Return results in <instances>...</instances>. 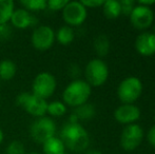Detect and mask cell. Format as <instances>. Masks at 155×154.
Returning a JSON list of instances; mask_svg holds the SVG:
<instances>
[{"label": "cell", "mask_w": 155, "mask_h": 154, "mask_svg": "<svg viewBox=\"0 0 155 154\" xmlns=\"http://www.w3.org/2000/svg\"><path fill=\"white\" fill-rule=\"evenodd\" d=\"M59 138L63 142L65 148L73 152H82L90 144V136L87 130L80 123L69 121L62 127Z\"/></svg>", "instance_id": "cell-1"}, {"label": "cell", "mask_w": 155, "mask_h": 154, "mask_svg": "<svg viewBox=\"0 0 155 154\" xmlns=\"http://www.w3.org/2000/svg\"><path fill=\"white\" fill-rule=\"evenodd\" d=\"M92 93V87L84 79H74L62 92V101L65 106L77 108L88 103Z\"/></svg>", "instance_id": "cell-2"}, {"label": "cell", "mask_w": 155, "mask_h": 154, "mask_svg": "<svg viewBox=\"0 0 155 154\" xmlns=\"http://www.w3.org/2000/svg\"><path fill=\"white\" fill-rule=\"evenodd\" d=\"M56 123L50 116L36 118L30 126V136L37 144L42 145L48 139L56 136Z\"/></svg>", "instance_id": "cell-3"}, {"label": "cell", "mask_w": 155, "mask_h": 154, "mask_svg": "<svg viewBox=\"0 0 155 154\" xmlns=\"http://www.w3.org/2000/svg\"><path fill=\"white\" fill-rule=\"evenodd\" d=\"M143 93V82L136 76H128L120 81L117 88V96L123 103H133Z\"/></svg>", "instance_id": "cell-4"}, {"label": "cell", "mask_w": 155, "mask_h": 154, "mask_svg": "<svg viewBox=\"0 0 155 154\" xmlns=\"http://www.w3.org/2000/svg\"><path fill=\"white\" fill-rule=\"evenodd\" d=\"M86 81L91 87H100L108 80L109 68L108 64L99 58L91 59L84 69Z\"/></svg>", "instance_id": "cell-5"}, {"label": "cell", "mask_w": 155, "mask_h": 154, "mask_svg": "<svg viewBox=\"0 0 155 154\" xmlns=\"http://www.w3.org/2000/svg\"><path fill=\"white\" fill-rule=\"evenodd\" d=\"M57 87L56 78L50 72H40L32 82V94L47 100L54 94Z\"/></svg>", "instance_id": "cell-6"}, {"label": "cell", "mask_w": 155, "mask_h": 154, "mask_svg": "<svg viewBox=\"0 0 155 154\" xmlns=\"http://www.w3.org/2000/svg\"><path fill=\"white\" fill-rule=\"evenodd\" d=\"M55 42V31L50 25H38L31 36L32 47L39 52H45L53 47Z\"/></svg>", "instance_id": "cell-7"}, {"label": "cell", "mask_w": 155, "mask_h": 154, "mask_svg": "<svg viewBox=\"0 0 155 154\" xmlns=\"http://www.w3.org/2000/svg\"><path fill=\"white\" fill-rule=\"evenodd\" d=\"M61 12L64 22L71 28L81 25L88 16V8L81 1H68Z\"/></svg>", "instance_id": "cell-8"}, {"label": "cell", "mask_w": 155, "mask_h": 154, "mask_svg": "<svg viewBox=\"0 0 155 154\" xmlns=\"http://www.w3.org/2000/svg\"><path fill=\"white\" fill-rule=\"evenodd\" d=\"M143 130L137 123L128 125L120 134V146L126 151H133L141 144L143 139Z\"/></svg>", "instance_id": "cell-9"}, {"label": "cell", "mask_w": 155, "mask_h": 154, "mask_svg": "<svg viewBox=\"0 0 155 154\" xmlns=\"http://www.w3.org/2000/svg\"><path fill=\"white\" fill-rule=\"evenodd\" d=\"M130 21L137 30H146L152 25L154 21V13L151 8L136 4L130 14Z\"/></svg>", "instance_id": "cell-10"}, {"label": "cell", "mask_w": 155, "mask_h": 154, "mask_svg": "<svg viewBox=\"0 0 155 154\" xmlns=\"http://www.w3.org/2000/svg\"><path fill=\"white\" fill-rule=\"evenodd\" d=\"M140 117V109L134 103H123L114 111V118L121 125H132Z\"/></svg>", "instance_id": "cell-11"}, {"label": "cell", "mask_w": 155, "mask_h": 154, "mask_svg": "<svg viewBox=\"0 0 155 154\" xmlns=\"http://www.w3.org/2000/svg\"><path fill=\"white\" fill-rule=\"evenodd\" d=\"M11 25L16 29L25 30L28 28L35 27L38 23V19L32 14L31 12L27 11L25 8H15L11 17Z\"/></svg>", "instance_id": "cell-12"}, {"label": "cell", "mask_w": 155, "mask_h": 154, "mask_svg": "<svg viewBox=\"0 0 155 154\" xmlns=\"http://www.w3.org/2000/svg\"><path fill=\"white\" fill-rule=\"evenodd\" d=\"M135 50L141 56L155 54V35L151 32H143L135 39Z\"/></svg>", "instance_id": "cell-13"}, {"label": "cell", "mask_w": 155, "mask_h": 154, "mask_svg": "<svg viewBox=\"0 0 155 154\" xmlns=\"http://www.w3.org/2000/svg\"><path fill=\"white\" fill-rule=\"evenodd\" d=\"M23 110L27 113H29L30 115L36 117V118L47 116L48 101L38 96H35L34 94H31L29 100L27 101L25 106L23 107Z\"/></svg>", "instance_id": "cell-14"}, {"label": "cell", "mask_w": 155, "mask_h": 154, "mask_svg": "<svg viewBox=\"0 0 155 154\" xmlns=\"http://www.w3.org/2000/svg\"><path fill=\"white\" fill-rule=\"evenodd\" d=\"M72 115L76 118V120L80 123V121L91 120L96 114V109L92 103H86L84 105L79 106L77 108H74V111L72 112Z\"/></svg>", "instance_id": "cell-15"}, {"label": "cell", "mask_w": 155, "mask_h": 154, "mask_svg": "<svg viewBox=\"0 0 155 154\" xmlns=\"http://www.w3.org/2000/svg\"><path fill=\"white\" fill-rule=\"evenodd\" d=\"M65 146L57 136L48 139L42 144V151L45 154H65Z\"/></svg>", "instance_id": "cell-16"}, {"label": "cell", "mask_w": 155, "mask_h": 154, "mask_svg": "<svg viewBox=\"0 0 155 154\" xmlns=\"http://www.w3.org/2000/svg\"><path fill=\"white\" fill-rule=\"evenodd\" d=\"M75 38V32L73 28L69 25H62L55 32V40L61 45H69Z\"/></svg>", "instance_id": "cell-17"}, {"label": "cell", "mask_w": 155, "mask_h": 154, "mask_svg": "<svg viewBox=\"0 0 155 154\" xmlns=\"http://www.w3.org/2000/svg\"><path fill=\"white\" fill-rule=\"evenodd\" d=\"M102 13L108 19H116L121 14L120 2L117 0H107L102 4Z\"/></svg>", "instance_id": "cell-18"}, {"label": "cell", "mask_w": 155, "mask_h": 154, "mask_svg": "<svg viewBox=\"0 0 155 154\" xmlns=\"http://www.w3.org/2000/svg\"><path fill=\"white\" fill-rule=\"evenodd\" d=\"M17 73V66L10 59H3L0 61V80H11Z\"/></svg>", "instance_id": "cell-19"}, {"label": "cell", "mask_w": 155, "mask_h": 154, "mask_svg": "<svg viewBox=\"0 0 155 154\" xmlns=\"http://www.w3.org/2000/svg\"><path fill=\"white\" fill-rule=\"evenodd\" d=\"M15 10V2L13 0H0V25L8 23Z\"/></svg>", "instance_id": "cell-20"}, {"label": "cell", "mask_w": 155, "mask_h": 154, "mask_svg": "<svg viewBox=\"0 0 155 154\" xmlns=\"http://www.w3.org/2000/svg\"><path fill=\"white\" fill-rule=\"evenodd\" d=\"M94 50L99 57L108 55L110 51V40L104 34H100L94 40Z\"/></svg>", "instance_id": "cell-21"}, {"label": "cell", "mask_w": 155, "mask_h": 154, "mask_svg": "<svg viewBox=\"0 0 155 154\" xmlns=\"http://www.w3.org/2000/svg\"><path fill=\"white\" fill-rule=\"evenodd\" d=\"M67 113V106L63 101L54 100L51 103H48V110L47 114L52 117H60Z\"/></svg>", "instance_id": "cell-22"}, {"label": "cell", "mask_w": 155, "mask_h": 154, "mask_svg": "<svg viewBox=\"0 0 155 154\" xmlns=\"http://www.w3.org/2000/svg\"><path fill=\"white\" fill-rule=\"evenodd\" d=\"M20 4L29 12H40L47 10V0H22Z\"/></svg>", "instance_id": "cell-23"}, {"label": "cell", "mask_w": 155, "mask_h": 154, "mask_svg": "<svg viewBox=\"0 0 155 154\" xmlns=\"http://www.w3.org/2000/svg\"><path fill=\"white\" fill-rule=\"evenodd\" d=\"M5 154H25V149L20 140H13L8 145Z\"/></svg>", "instance_id": "cell-24"}, {"label": "cell", "mask_w": 155, "mask_h": 154, "mask_svg": "<svg viewBox=\"0 0 155 154\" xmlns=\"http://www.w3.org/2000/svg\"><path fill=\"white\" fill-rule=\"evenodd\" d=\"M67 3L68 0H47V8L53 12H58V11H62Z\"/></svg>", "instance_id": "cell-25"}, {"label": "cell", "mask_w": 155, "mask_h": 154, "mask_svg": "<svg viewBox=\"0 0 155 154\" xmlns=\"http://www.w3.org/2000/svg\"><path fill=\"white\" fill-rule=\"evenodd\" d=\"M13 30L12 25L8 23H4V25H0V40L5 41L8 39L12 37Z\"/></svg>", "instance_id": "cell-26"}, {"label": "cell", "mask_w": 155, "mask_h": 154, "mask_svg": "<svg viewBox=\"0 0 155 154\" xmlns=\"http://www.w3.org/2000/svg\"><path fill=\"white\" fill-rule=\"evenodd\" d=\"M119 2H120V6H121V13H124V15L130 16L133 8L136 5L135 1H133V0H121V1H119Z\"/></svg>", "instance_id": "cell-27"}, {"label": "cell", "mask_w": 155, "mask_h": 154, "mask_svg": "<svg viewBox=\"0 0 155 154\" xmlns=\"http://www.w3.org/2000/svg\"><path fill=\"white\" fill-rule=\"evenodd\" d=\"M31 94H32L31 92H21L20 94H18L16 97V105L23 109V107L25 106L27 101L29 100Z\"/></svg>", "instance_id": "cell-28"}, {"label": "cell", "mask_w": 155, "mask_h": 154, "mask_svg": "<svg viewBox=\"0 0 155 154\" xmlns=\"http://www.w3.org/2000/svg\"><path fill=\"white\" fill-rule=\"evenodd\" d=\"M104 0H81V3L87 8H100L104 4Z\"/></svg>", "instance_id": "cell-29"}, {"label": "cell", "mask_w": 155, "mask_h": 154, "mask_svg": "<svg viewBox=\"0 0 155 154\" xmlns=\"http://www.w3.org/2000/svg\"><path fill=\"white\" fill-rule=\"evenodd\" d=\"M147 139H148V142H149V144L155 148V123L150 128L149 132H148V134H147Z\"/></svg>", "instance_id": "cell-30"}, {"label": "cell", "mask_w": 155, "mask_h": 154, "mask_svg": "<svg viewBox=\"0 0 155 154\" xmlns=\"http://www.w3.org/2000/svg\"><path fill=\"white\" fill-rule=\"evenodd\" d=\"M78 71H79V67L76 64H72L69 68V73L72 77H76L78 75Z\"/></svg>", "instance_id": "cell-31"}, {"label": "cell", "mask_w": 155, "mask_h": 154, "mask_svg": "<svg viewBox=\"0 0 155 154\" xmlns=\"http://www.w3.org/2000/svg\"><path fill=\"white\" fill-rule=\"evenodd\" d=\"M137 4L147 6V8H151V5L155 4V0H139V1H137Z\"/></svg>", "instance_id": "cell-32"}, {"label": "cell", "mask_w": 155, "mask_h": 154, "mask_svg": "<svg viewBox=\"0 0 155 154\" xmlns=\"http://www.w3.org/2000/svg\"><path fill=\"white\" fill-rule=\"evenodd\" d=\"M3 139H4V133H3V130H2L1 127H0V145L2 144Z\"/></svg>", "instance_id": "cell-33"}, {"label": "cell", "mask_w": 155, "mask_h": 154, "mask_svg": "<svg viewBox=\"0 0 155 154\" xmlns=\"http://www.w3.org/2000/svg\"><path fill=\"white\" fill-rule=\"evenodd\" d=\"M84 154H102V153L99 152V151H97V150H89V151H87Z\"/></svg>", "instance_id": "cell-34"}, {"label": "cell", "mask_w": 155, "mask_h": 154, "mask_svg": "<svg viewBox=\"0 0 155 154\" xmlns=\"http://www.w3.org/2000/svg\"><path fill=\"white\" fill-rule=\"evenodd\" d=\"M28 154H39V153H37V152H30V153H28Z\"/></svg>", "instance_id": "cell-35"}, {"label": "cell", "mask_w": 155, "mask_h": 154, "mask_svg": "<svg viewBox=\"0 0 155 154\" xmlns=\"http://www.w3.org/2000/svg\"><path fill=\"white\" fill-rule=\"evenodd\" d=\"M153 34L155 35V23H154V33H153Z\"/></svg>", "instance_id": "cell-36"}, {"label": "cell", "mask_w": 155, "mask_h": 154, "mask_svg": "<svg viewBox=\"0 0 155 154\" xmlns=\"http://www.w3.org/2000/svg\"><path fill=\"white\" fill-rule=\"evenodd\" d=\"M0 89H1V80H0Z\"/></svg>", "instance_id": "cell-37"}]
</instances>
